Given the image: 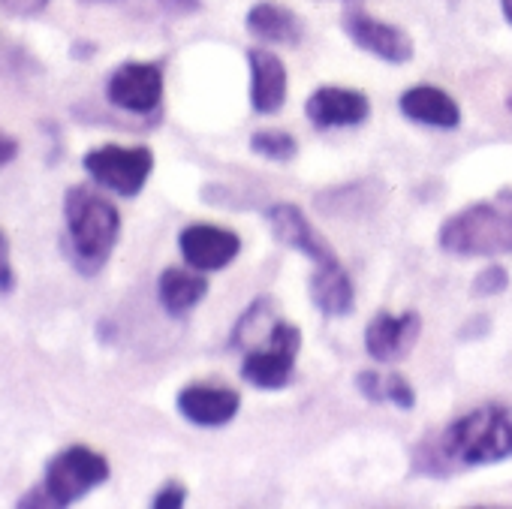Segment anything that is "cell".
<instances>
[{"label":"cell","instance_id":"cell-1","mask_svg":"<svg viewBox=\"0 0 512 509\" xmlns=\"http://www.w3.org/2000/svg\"><path fill=\"white\" fill-rule=\"evenodd\" d=\"M416 473L446 476L455 467H482L512 458V407L482 404L455 419L437 440L416 449Z\"/></svg>","mask_w":512,"mask_h":509},{"label":"cell","instance_id":"cell-2","mask_svg":"<svg viewBox=\"0 0 512 509\" xmlns=\"http://www.w3.org/2000/svg\"><path fill=\"white\" fill-rule=\"evenodd\" d=\"M64 253L82 275H97L109 263L112 250L121 235V214L118 208L88 187H70L64 196Z\"/></svg>","mask_w":512,"mask_h":509},{"label":"cell","instance_id":"cell-3","mask_svg":"<svg viewBox=\"0 0 512 509\" xmlns=\"http://www.w3.org/2000/svg\"><path fill=\"white\" fill-rule=\"evenodd\" d=\"M437 244L452 257H503L512 253V187L491 199L455 211L437 232Z\"/></svg>","mask_w":512,"mask_h":509},{"label":"cell","instance_id":"cell-4","mask_svg":"<svg viewBox=\"0 0 512 509\" xmlns=\"http://www.w3.org/2000/svg\"><path fill=\"white\" fill-rule=\"evenodd\" d=\"M302 350V329L296 323L278 320L269 329V338L263 347H256L241 362V377L256 389H284L293 380L296 356Z\"/></svg>","mask_w":512,"mask_h":509},{"label":"cell","instance_id":"cell-5","mask_svg":"<svg viewBox=\"0 0 512 509\" xmlns=\"http://www.w3.org/2000/svg\"><path fill=\"white\" fill-rule=\"evenodd\" d=\"M106 479H109V461L100 452L88 446H70L49 461L43 488L55 500V506H70L85 494H91Z\"/></svg>","mask_w":512,"mask_h":509},{"label":"cell","instance_id":"cell-6","mask_svg":"<svg viewBox=\"0 0 512 509\" xmlns=\"http://www.w3.org/2000/svg\"><path fill=\"white\" fill-rule=\"evenodd\" d=\"M85 169L88 175L118 193V196H136L145 181L151 178V169H154V154L151 148H121V145H103V148H94L85 154Z\"/></svg>","mask_w":512,"mask_h":509},{"label":"cell","instance_id":"cell-7","mask_svg":"<svg viewBox=\"0 0 512 509\" xmlns=\"http://www.w3.org/2000/svg\"><path fill=\"white\" fill-rule=\"evenodd\" d=\"M106 97H109L112 106H118L124 112L151 115L163 100V70H160V64H142V61L121 64L106 82Z\"/></svg>","mask_w":512,"mask_h":509},{"label":"cell","instance_id":"cell-8","mask_svg":"<svg viewBox=\"0 0 512 509\" xmlns=\"http://www.w3.org/2000/svg\"><path fill=\"white\" fill-rule=\"evenodd\" d=\"M181 257L190 269L196 272H220L226 269L241 250V238L232 229L211 226V223H196L187 226L178 235Z\"/></svg>","mask_w":512,"mask_h":509},{"label":"cell","instance_id":"cell-9","mask_svg":"<svg viewBox=\"0 0 512 509\" xmlns=\"http://www.w3.org/2000/svg\"><path fill=\"white\" fill-rule=\"evenodd\" d=\"M269 217V226L275 232V238L299 253H305V257L314 263V266H335L341 263L335 257V250L323 241V235L311 226V220L305 217V211L293 202H278L266 211Z\"/></svg>","mask_w":512,"mask_h":509},{"label":"cell","instance_id":"cell-10","mask_svg":"<svg viewBox=\"0 0 512 509\" xmlns=\"http://www.w3.org/2000/svg\"><path fill=\"white\" fill-rule=\"evenodd\" d=\"M341 25L347 31V37L359 49L371 52L374 58H380L386 64H407V61H413V52H416L413 40L401 28H395L389 22H380V19H371L368 13H356V10L347 13Z\"/></svg>","mask_w":512,"mask_h":509},{"label":"cell","instance_id":"cell-11","mask_svg":"<svg viewBox=\"0 0 512 509\" xmlns=\"http://www.w3.org/2000/svg\"><path fill=\"white\" fill-rule=\"evenodd\" d=\"M419 332H422V317L416 311H407L401 317L380 311L365 329V350L377 362H401L416 347Z\"/></svg>","mask_w":512,"mask_h":509},{"label":"cell","instance_id":"cell-12","mask_svg":"<svg viewBox=\"0 0 512 509\" xmlns=\"http://www.w3.org/2000/svg\"><path fill=\"white\" fill-rule=\"evenodd\" d=\"M305 115L317 130L356 127L368 121L371 100L362 91H350V88H317L305 103Z\"/></svg>","mask_w":512,"mask_h":509},{"label":"cell","instance_id":"cell-13","mask_svg":"<svg viewBox=\"0 0 512 509\" xmlns=\"http://www.w3.org/2000/svg\"><path fill=\"white\" fill-rule=\"evenodd\" d=\"M250 106L260 115H275L287 103V67L269 49H250Z\"/></svg>","mask_w":512,"mask_h":509},{"label":"cell","instance_id":"cell-14","mask_svg":"<svg viewBox=\"0 0 512 509\" xmlns=\"http://www.w3.org/2000/svg\"><path fill=\"white\" fill-rule=\"evenodd\" d=\"M241 407L238 392L223 386H187L178 392V413L199 428H220L235 419Z\"/></svg>","mask_w":512,"mask_h":509},{"label":"cell","instance_id":"cell-15","mask_svg":"<svg viewBox=\"0 0 512 509\" xmlns=\"http://www.w3.org/2000/svg\"><path fill=\"white\" fill-rule=\"evenodd\" d=\"M401 112L416 121V124H425V127H440V130H455L461 124V109L458 103L440 91V88H431V85H416L410 91L401 94L398 100Z\"/></svg>","mask_w":512,"mask_h":509},{"label":"cell","instance_id":"cell-16","mask_svg":"<svg viewBox=\"0 0 512 509\" xmlns=\"http://www.w3.org/2000/svg\"><path fill=\"white\" fill-rule=\"evenodd\" d=\"M311 302L326 317H347L356 305L353 281L341 263L335 266H314L311 275Z\"/></svg>","mask_w":512,"mask_h":509},{"label":"cell","instance_id":"cell-17","mask_svg":"<svg viewBox=\"0 0 512 509\" xmlns=\"http://www.w3.org/2000/svg\"><path fill=\"white\" fill-rule=\"evenodd\" d=\"M247 31L263 43H281V46H299L305 37L302 19L281 7V4H256L247 13Z\"/></svg>","mask_w":512,"mask_h":509},{"label":"cell","instance_id":"cell-18","mask_svg":"<svg viewBox=\"0 0 512 509\" xmlns=\"http://www.w3.org/2000/svg\"><path fill=\"white\" fill-rule=\"evenodd\" d=\"M208 293V281L202 275L187 272V269H166L157 281V299L163 305L166 314L172 317H184L190 314Z\"/></svg>","mask_w":512,"mask_h":509},{"label":"cell","instance_id":"cell-19","mask_svg":"<svg viewBox=\"0 0 512 509\" xmlns=\"http://www.w3.org/2000/svg\"><path fill=\"white\" fill-rule=\"evenodd\" d=\"M356 389L374 404H395L398 410L416 407V392L401 374H380V371H359Z\"/></svg>","mask_w":512,"mask_h":509},{"label":"cell","instance_id":"cell-20","mask_svg":"<svg viewBox=\"0 0 512 509\" xmlns=\"http://www.w3.org/2000/svg\"><path fill=\"white\" fill-rule=\"evenodd\" d=\"M250 151L275 163H290L299 154V142L284 130H256L250 136Z\"/></svg>","mask_w":512,"mask_h":509},{"label":"cell","instance_id":"cell-21","mask_svg":"<svg viewBox=\"0 0 512 509\" xmlns=\"http://www.w3.org/2000/svg\"><path fill=\"white\" fill-rule=\"evenodd\" d=\"M509 287V272L503 269V266H497V263H491V266H485L476 278H473V296L476 299H485V296H500L503 290Z\"/></svg>","mask_w":512,"mask_h":509},{"label":"cell","instance_id":"cell-22","mask_svg":"<svg viewBox=\"0 0 512 509\" xmlns=\"http://www.w3.org/2000/svg\"><path fill=\"white\" fill-rule=\"evenodd\" d=\"M184 500H187V488H184L181 482H166V485L154 494L151 506H154V509H181Z\"/></svg>","mask_w":512,"mask_h":509},{"label":"cell","instance_id":"cell-23","mask_svg":"<svg viewBox=\"0 0 512 509\" xmlns=\"http://www.w3.org/2000/svg\"><path fill=\"white\" fill-rule=\"evenodd\" d=\"M46 4H49V0H0V7H4L10 16H22V19L43 13Z\"/></svg>","mask_w":512,"mask_h":509},{"label":"cell","instance_id":"cell-24","mask_svg":"<svg viewBox=\"0 0 512 509\" xmlns=\"http://www.w3.org/2000/svg\"><path fill=\"white\" fill-rule=\"evenodd\" d=\"M16 157H19V142L10 133L0 130V169H4L7 163H13Z\"/></svg>","mask_w":512,"mask_h":509},{"label":"cell","instance_id":"cell-25","mask_svg":"<svg viewBox=\"0 0 512 509\" xmlns=\"http://www.w3.org/2000/svg\"><path fill=\"white\" fill-rule=\"evenodd\" d=\"M13 290H16L13 266H4V269H0V293H13Z\"/></svg>","mask_w":512,"mask_h":509},{"label":"cell","instance_id":"cell-26","mask_svg":"<svg viewBox=\"0 0 512 509\" xmlns=\"http://www.w3.org/2000/svg\"><path fill=\"white\" fill-rule=\"evenodd\" d=\"M4 266H10V238L4 229H0V269Z\"/></svg>","mask_w":512,"mask_h":509},{"label":"cell","instance_id":"cell-27","mask_svg":"<svg viewBox=\"0 0 512 509\" xmlns=\"http://www.w3.org/2000/svg\"><path fill=\"white\" fill-rule=\"evenodd\" d=\"M500 10H503V19L512 25V0H500Z\"/></svg>","mask_w":512,"mask_h":509},{"label":"cell","instance_id":"cell-28","mask_svg":"<svg viewBox=\"0 0 512 509\" xmlns=\"http://www.w3.org/2000/svg\"><path fill=\"white\" fill-rule=\"evenodd\" d=\"M509 109H512V97H509Z\"/></svg>","mask_w":512,"mask_h":509}]
</instances>
